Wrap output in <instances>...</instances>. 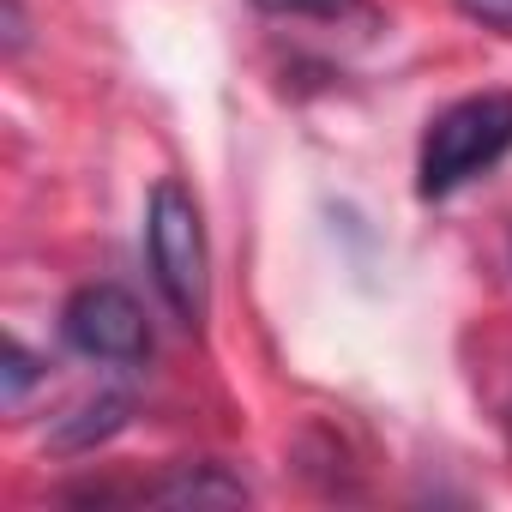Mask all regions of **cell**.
Returning <instances> with one entry per match:
<instances>
[{"label": "cell", "mask_w": 512, "mask_h": 512, "mask_svg": "<svg viewBox=\"0 0 512 512\" xmlns=\"http://www.w3.org/2000/svg\"><path fill=\"white\" fill-rule=\"evenodd\" d=\"M145 253H151V278L163 290V302L175 308L181 326H205L211 314V247H205V217H199V199L163 175L151 187V205H145Z\"/></svg>", "instance_id": "6da1fadb"}, {"label": "cell", "mask_w": 512, "mask_h": 512, "mask_svg": "<svg viewBox=\"0 0 512 512\" xmlns=\"http://www.w3.org/2000/svg\"><path fill=\"white\" fill-rule=\"evenodd\" d=\"M506 151H512V97L506 91L464 97V103H452L428 121L422 157H416V193L446 199L464 181H476L482 169H494Z\"/></svg>", "instance_id": "7a4b0ae2"}, {"label": "cell", "mask_w": 512, "mask_h": 512, "mask_svg": "<svg viewBox=\"0 0 512 512\" xmlns=\"http://www.w3.org/2000/svg\"><path fill=\"white\" fill-rule=\"evenodd\" d=\"M61 332L91 362L133 368V362L151 356V320H145V308L121 284H85V290H73L67 308H61Z\"/></svg>", "instance_id": "3957f363"}, {"label": "cell", "mask_w": 512, "mask_h": 512, "mask_svg": "<svg viewBox=\"0 0 512 512\" xmlns=\"http://www.w3.org/2000/svg\"><path fill=\"white\" fill-rule=\"evenodd\" d=\"M145 500H157V506H241L247 482L229 476L223 464L199 458V464H169V476H157L145 488Z\"/></svg>", "instance_id": "277c9868"}, {"label": "cell", "mask_w": 512, "mask_h": 512, "mask_svg": "<svg viewBox=\"0 0 512 512\" xmlns=\"http://www.w3.org/2000/svg\"><path fill=\"white\" fill-rule=\"evenodd\" d=\"M121 422H127V398L103 392V398L79 404V410H73V416L55 428V446H61V452H91V446H97V440H109Z\"/></svg>", "instance_id": "5b68a950"}, {"label": "cell", "mask_w": 512, "mask_h": 512, "mask_svg": "<svg viewBox=\"0 0 512 512\" xmlns=\"http://www.w3.org/2000/svg\"><path fill=\"white\" fill-rule=\"evenodd\" d=\"M260 13L272 19H320V25H338V19H362L368 0H253Z\"/></svg>", "instance_id": "8992f818"}, {"label": "cell", "mask_w": 512, "mask_h": 512, "mask_svg": "<svg viewBox=\"0 0 512 512\" xmlns=\"http://www.w3.org/2000/svg\"><path fill=\"white\" fill-rule=\"evenodd\" d=\"M37 380H43V362L13 338V344H7V404H25V392H31Z\"/></svg>", "instance_id": "52a82bcc"}, {"label": "cell", "mask_w": 512, "mask_h": 512, "mask_svg": "<svg viewBox=\"0 0 512 512\" xmlns=\"http://www.w3.org/2000/svg\"><path fill=\"white\" fill-rule=\"evenodd\" d=\"M458 13H464V19H476L482 31L512 37V0H458Z\"/></svg>", "instance_id": "ba28073f"}, {"label": "cell", "mask_w": 512, "mask_h": 512, "mask_svg": "<svg viewBox=\"0 0 512 512\" xmlns=\"http://www.w3.org/2000/svg\"><path fill=\"white\" fill-rule=\"evenodd\" d=\"M19 49H25V7L7 0V55H19Z\"/></svg>", "instance_id": "9c48e42d"}]
</instances>
